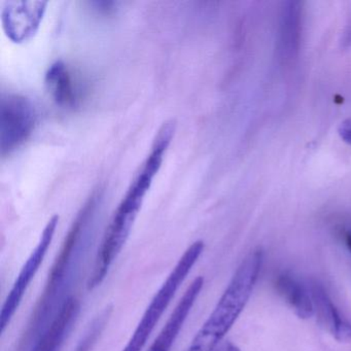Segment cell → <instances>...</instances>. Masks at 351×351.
Segmentation results:
<instances>
[{"mask_svg": "<svg viewBox=\"0 0 351 351\" xmlns=\"http://www.w3.org/2000/svg\"><path fill=\"white\" fill-rule=\"evenodd\" d=\"M96 207L97 200L93 197L71 226L30 316L21 339V348L32 346L50 326L63 305L73 298L69 293L83 270L93 241Z\"/></svg>", "mask_w": 351, "mask_h": 351, "instance_id": "6da1fadb", "label": "cell"}, {"mask_svg": "<svg viewBox=\"0 0 351 351\" xmlns=\"http://www.w3.org/2000/svg\"><path fill=\"white\" fill-rule=\"evenodd\" d=\"M164 155L165 154L159 149H152L114 211L98 248L93 270L88 281V289H96L104 282L112 265L126 245L145 195L151 189L154 178L157 176L163 163Z\"/></svg>", "mask_w": 351, "mask_h": 351, "instance_id": "7a4b0ae2", "label": "cell"}, {"mask_svg": "<svg viewBox=\"0 0 351 351\" xmlns=\"http://www.w3.org/2000/svg\"><path fill=\"white\" fill-rule=\"evenodd\" d=\"M264 252L252 250L242 261L227 289L200 330L184 351H215L240 314L256 287L262 268Z\"/></svg>", "mask_w": 351, "mask_h": 351, "instance_id": "3957f363", "label": "cell"}, {"mask_svg": "<svg viewBox=\"0 0 351 351\" xmlns=\"http://www.w3.org/2000/svg\"><path fill=\"white\" fill-rule=\"evenodd\" d=\"M204 242L197 240L191 244L180 256L176 266L170 271L167 278L162 283L153 299L149 302L145 313L141 316L132 336L122 351H143L151 335L159 324L162 316L176 297L180 287L186 281V277L202 256Z\"/></svg>", "mask_w": 351, "mask_h": 351, "instance_id": "277c9868", "label": "cell"}, {"mask_svg": "<svg viewBox=\"0 0 351 351\" xmlns=\"http://www.w3.org/2000/svg\"><path fill=\"white\" fill-rule=\"evenodd\" d=\"M38 114L32 100L18 94L3 95L0 101L1 155L13 153L34 132Z\"/></svg>", "mask_w": 351, "mask_h": 351, "instance_id": "5b68a950", "label": "cell"}, {"mask_svg": "<svg viewBox=\"0 0 351 351\" xmlns=\"http://www.w3.org/2000/svg\"><path fill=\"white\" fill-rule=\"evenodd\" d=\"M59 223V215H55L49 219L45 226L40 239L36 247L32 250V254L28 256L26 262L22 266L17 278L14 281L11 291L8 293L3 302L1 312H0V328L1 332H5V328L10 326L16 312L19 309L23 298L25 297L30 285L34 277L38 274L40 266L44 263L45 258L51 247L57 227Z\"/></svg>", "mask_w": 351, "mask_h": 351, "instance_id": "8992f818", "label": "cell"}, {"mask_svg": "<svg viewBox=\"0 0 351 351\" xmlns=\"http://www.w3.org/2000/svg\"><path fill=\"white\" fill-rule=\"evenodd\" d=\"M47 1H8L3 10V26L13 43H24L40 28L46 13Z\"/></svg>", "mask_w": 351, "mask_h": 351, "instance_id": "52a82bcc", "label": "cell"}, {"mask_svg": "<svg viewBox=\"0 0 351 351\" xmlns=\"http://www.w3.org/2000/svg\"><path fill=\"white\" fill-rule=\"evenodd\" d=\"M204 287V278L202 276L196 277L190 283L184 295L178 301V305L172 311L171 315L168 318L165 326L154 341L153 344L149 347L147 351H170L180 335V330L184 328L188 319L189 314L192 311L193 307L196 304L201 291Z\"/></svg>", "mask_w": 351, "mask_h": 351, "instance_id": "ba28073f", "label": "cell"}, {"mask_svg": "<svg viewBox=\"0 0 351 351\" xmlns=\"http://www.w3.org/2000/svg\"><path fill=\"white\" fill-rule=\"evenodd\" d=\"M81 309L79 300L71 298L55 316L47 330L34 343L32 351H60L71 334Z\"/></svg>", "mask_w": 351, "mask_h": 351, "instance_id": "9c48e42d", "label": "cell"}, {"mask_svg": "<svg viewBox=\"0 0 351 351\" xmlns=\"http://www.w3.org/2000/svg\"><path fill=\"white\" fill-rule=\"evenodd\" d=\"M311 297L318 324L330 332L339 342H350L351 324L340 315L324 287L313 285Z\"/></svg>", "mask_w": 351, "mask_h": 351, "instance_id": "30bf717a", "label": "cell"}, {"mask_svg": "<svg viewBox=\"0 0 351 351\" xmlns=\"http://www.w3.org/2000/svg\"><path fill=\"white\" fill-rule=\"evenodd\" d=\"M46 87L51 97L62 108H73L77 102L75 82L69 67L62 61L51 65L45 77Z\"/></svg>", "mask_w": 351, "mask_h": 351, "instance_id": "8fae6325", "label": "cell"}, {"mask_svg": "<svg viewBox=\"0 0 351 351\" xmlns=\"http://www.w3.org/2000/svg\"><path fill=\"white\" fill-rule=\"evenodd\" d=\"M276 289L301 319H308L314 315L311 293L289 274H282L277 278Z\"/></svg>", "mask_w": 351, "mask_h": 351, "instance_id": "7c38bea8", "label": "cell"}, {"mask_svg": "<svg viewBox=\"0 0 351 351\" xmlns=\"http://www.w3.org/2000/svg\"><path fill=\"white\" fill-rule=\"evenodd\" d=\"M302 27V8L300 3H287L282 10L280 24V46L283 54L293 56L299 49Z\"/></svg>", "mask_w": 351, "mask_h": 351, "instance_id": "4fadbf2b", "label": "cell"}, {"mask_svg": "<svg viewBox=\"0 0 351 351\" xmlns=\"http://www.w3.org/2000/svg\"><path fill=\"white\" fill-rule=\"evenodd\" d=\"M338 133L341 139L351 147V118L341 122L339 125Z\"/></svg>", "mask_w": 351, "mask_h": 351, "instance_id": "5bb4252c", "label": "cell"}, {"mask_svg": "<svg viewBox=\"0 0 351 351\" xmlns=\"http://www.w3.org/2000/svg\"><path fill=\"white\" fill-rule=\"evenodd\" d=\"M342 44L345 48L351 47V18L350 20H349V23L347 24L344 34H343Z\"/></svg>", "mask_w": 351, "mask_h": 351, "instance_id": "9a60e30c", "label": "cell"}, {"mask_svg": "<svg viewBox=\"0 0 351 351\" xmlns=\"http://www.w3.org/2000/svg\"><path fill=\"white\" fill-rule=\"evenodd\" d=\"M215 351H240V349L232 343H226L223 346L219 347Z\"/></svg>", "mask_w": 351, "mask_h": 351, "instance_id": "2e32d148", "label": "cell"}, {"mask_svg": "<svg viewBox=\"0 0 351 351\" xmlns=\"http://www.w3.org/2000/svg\"><path fill=\"white\" fill-rule=\"evenodd\" d=\"M345 242H346L347 247L351 252V228L347 230L346 235H345Z\"/></svg>", "mask_w": 351, "mask_h": 351, "instance_id": "e0dca14e", "label": "cell"}]
</instances>
